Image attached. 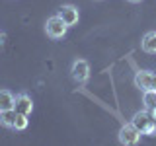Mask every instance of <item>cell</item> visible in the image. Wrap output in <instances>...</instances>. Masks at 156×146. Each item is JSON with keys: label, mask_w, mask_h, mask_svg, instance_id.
I'll return each instance as SVG.
<instances>
[{"label": "cell", "mask_w": 156, "mask_h": 146, "mask_svg": "<svg viewBox=\"0 0 156 146\" xmlns=\"http://www.w3.org/2000/svg\"><path fill=\"white\" fill-rule=\"evenodd\" d=\"M66 31H68V26L65 22L61 19V16H51L47 19V23H45V33L51 39H62L66 35Z\"/></svg>", "instance_id": "1"}, {"label": "cell", "mask_w": 156, "mask_h": 146, "mask_svg": "<svg viewBox=\"0 0 156 146\" xmlns=\"http://www.w3.org/2000/svg\"><path fill=\"white\" fill-rule=\"evenodd\" d=\"M140 136H143V133H140L133 123H125L119 129V142L123 144V146H135V144H139L140 142Z\"/></svg>", "instance_id": "2"}, {"label": "cell", "mask_w": 156, "mask_h": 146, "mask_svg": "<svg viewBox=\"0 0 156 146\" xmlns=\"http://www.w3.org/2000/svg\"><path fill=\"white\" fill-rule=\"evenodd\" d=\"M70 76L72 80L78 82V84H86L88 78H90V64L84 58H76L70 66Z\"/></svg>", "instance_id": "3"}, {"label": "cell", "mask_w": 156, "mask_h": 146, "mask_svg": "<svg viewBox=\"0 0 156 146\" xmlns=\"http://www.w3.org/2000/svg\"><path fill=\"white\" fill-rule=\"evenodd\" d=\"M135 86L139 90H156V72L152 70H139L135 74Z\"/></svg>", "instance_id": "4"}, {"label": "cell", "mask_w": 156, "mask_h": 146, "mask_svg": "<svg viewBox=\"0 0 156 146\" xmlns=\"http://www.w3.org/2000/svg\"><path fill=\"white\" fill-rule=\"evenodd\" d=\"M58 16H61V19L66 23L68 27H72V26H76V23H78L80 12H78V8L72 6V4H65V6L58 8Z\"/></svg>", "instance_id": "5"}, {"label": "cell", "mask_w": 156, "mask_h": 146, "mask_svg": "<svg viewBox=\"0 0 156 146\" xmlns=\"http://www.w3.org/2000/svg\"><path fill=\"white\" fill-rule=\"evenodd\" d=\"M14 109H16V113H22V115H31L33 111V101L31 97L27 94H18L16 96V103H14Z\"/></svg>", "instance_id": "6"}, {"label": "cell", "mask_w": 156, "mask_h": 146, "mask_svg": "<svg viewBox=\"0 0 156 146\" xmlns=\"http://www.w3.org/2000/svg\"><path fill=\"white\" fill-rule=\"evenodd\" d=\"M152 121H154V119H152V115H150V111H148V109H143V111H136V113L133 115V121H131V123H133L136 129L143 133V130H144L150 123H152Z\"/></svg>", "instance_id": "7"}, {"label": "cell", "mask_w": 156, "mask_h": 146, "mask_svg": "<svg viewBox=\"0 0 156 146\" xmlns=\"http://www.w3.org/2000/svg\"><path fill=\"white\" fill-rule=\"evenodd\" d=\"M140 47H143L144 53H148V55H154V53H156V31L144 33L143 39H140Z\"/></svg>", "instance_id": "8"}, {"label": "cell", "mask_w": 156, "mask_h": 146, "mask_svg": "<svg viewBox=\"0 0 156 146\" xmlns=\"http://www.w3.org/2000/svg\"><path fill=\"white\" fill-rule=\"evenodd\" d=\"M14 103H16V97H14L12 92L0 90V111H4V109H14Z\"/></svg>", "instance_id": "9"}, {"label": "cell", "mask_w": 156, "mask_h": 146, "mask_svg": "<svg viewBox=\"0 0 156 146\" xmlns=\"http://www.w3.org/2000/svg\"><path fill=\"white\" fill-rule=\"evenodd\" d=\"M16 109H4L0 111V125L6 129H14V121H16Z\"/></svg>", "instance_id": "10"}, {"label": "cell", "mask_w": 156, "mask_h": 146, "mask_svg": "<svg viewBox=\"0 0 156 146\" xmlns=\"http://www.w3.org/2000/svg\"><path fill=\"white\" fill-rule=\"evenodd\" d=\"M143 103H144V109H152L156 107V90H144L143 92Z\"/></svg>", "instance_id": "11"}, {"label": "cell", "mask_w": 156, "mask_h": 146, "mask_svg": "<svg viewBox=\"0 0 156 146\" xmlns=\"http://www.w3.org/2000/svg\"><path fill=\"white\" fill-rule=\"evenodd\" d=\"M27 125H29L27 115L18 113V115H16V121H14V129H16V130H26V129H27Z\"/></svg>", "instance_id": "12"}, {"label": "cell", "mask_w": 156, "mask_h": 146, "mask_svg": "<svg viewBox=\"0 0 156 146\" xmlns=\"http://www.w3.org/2000/svg\"><path fill=\"white\" fill-rule=\"evenodd\" d=\"M143 134H146V136H156V121H152L146 129L143 130Z\"/></svg>", "instance_id": "13"}, {"label": "cell", "mask_w": 156, "mask_h": 146, "mask_svg": "<svg viewBox=\"0 0 156 146\" xmlns=\"http://www.w3.org/2000/svg\"><path fill=\"white\" fill-rule=\"evenodd\" d=\"M150 115H152V119L156 121V107H152V109H150Z\"/></svg>", "instance_id": "14"}, {"label": "cell", "mask_w": 156, "mask_h": 146, "mask_svg": "<svg viewBox=\"0 0 156 146\" xmlns=\"http://www.w3.org/2000/svg\"><path fill=\"white\" fill-rule=\"evenodd\" d=\"M4 37H6V35H4V33H0V47L4 45Z\"/></svg>", "instance_id": "15"}, {"label": "cell", "mask_w": 156, "mask_h": 146, "mask_svg": "<svg viewBox=\"0 0 156 146\" xmlns=\"http://www.w3.org/2000/svg\"><path fill=\"white\" fill-rule=\"evenodd\" d=\"M129 2H133V4H136V2H140V0H129Z\"/></svg>", "instance_id": "16"}]
</instances>
